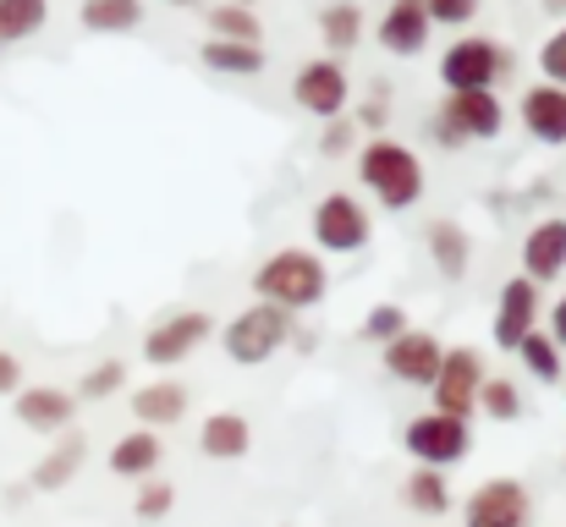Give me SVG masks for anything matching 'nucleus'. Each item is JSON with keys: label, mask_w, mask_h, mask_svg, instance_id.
Segmentation results:
<instances>
[{"label": "nucleus", "mask_w": 566, "mask_h": 527, "mask_svg": "<svg viewBox=\"0 0 566 527\" xmlns=\"http://www.w3.org/2000/svg\"><path fill=\"white\" fill-rule=\"evenodd\" d=\"M171 506H177V489L171 484H155V478L138 484V500H133L138 523H160V517H171Z\"/></svg>", "instance_id": "obj_32"}, {"label": "nucleus", "mask_w": 566, "mask_h": 527, "mask_svg": "<svg viewBox=\"0 0 566 527\" xmlns=\"http://www.w3.org/2000/svg\"><path fill=\"white\" fill-rule=\"evenodd\" d=\"M77 17L88 33H133L144 28V0H83Z\"/></svg>", "instance_id": "obj_27"}, {"label": "nucleus", "mask_w": 566, "mask_h": 527, "mask_svg": "<svg viewBox=\"0 0 566 527\" xmlns=\"http://www.w3.org/2000/svg\"><path fill=\"white\" fill-rule=\"evenodd\" d=\"M160 462H166V440L155 434V429H133V434H122L116 445H111V473L116 478H155L160 473Z\"/></svg>", "instance_id": "obj_22"}, {"label": "nucleus", "mask_w": 566, "mask_h": 527, "mask_svg": "<svg viewBox=\"0 0 566 527\" xmlns=\"http://www.w3.org/2000/svg\"><path fill=\"white\" fill-rule=\"evenodd\" d=\"M358 181H364V192L375 198L379 209H396V214L412 209L423 198V187H429L418 149H407L401 138H385V133H375L358 149Z\"/></svg>", "instance_id": "obj_2"}, {"label": "nucleus", "mask_w": 566, "mask_h": 527, "mask_svg": "<svg viewBox=\"0 0 566 527\" xmlns=\"http://www.w3.org/2000/svg\"><path fill=\"white\" fill-rule=\"evenodd\" d=\"M545 11H551V17H562V11H566V0H545Z\"/></svg>", "instance_id": "obj_40"}, {"label": "nucleus", "mask_w": 566, "mask_h": 527, "mask_svg": "<svg viewBox=\"0 0 566 527\" xmlns=\"http://www.w3.org/2000/svg\"><path fill=\"white\" fill-rule=\"evenodd\" d=\"M401 500L418 512V517H446L451 512V484L440 467H412L407 484H401Z\"/></svg>", "instance_id": "obj_26"}, {"label": "nucleus", "mask_w": 566, "mask_h": 527, "mask_svg": "<svg viewBox=\"0 0 566 527\" xmlns=\"http://www.w3.org/2000/svg\"><path fill=\"white\" fill-rule=\"evenodd\" d=\"M512 72H517L512 50L501 39H490V33H457L440 50V83L446 88H495Z\"/></svg>", "instance_id": "obj_4"}, {"label": "nucleus", "mask_w": 566, "mask_h": 527, "mask_svg": "<svg viewBox=\"0 0 566 527\" xmlns=\"http://www.w3.org/2000/svg\"><path fill=\"white\" fill-rule=\"evenodd\" d=\"M407 330V308L401 303H379V308H369V319H364V336L375 341V347H385L390 336H401Z\"/></svg>", "instance_id": "obj_33"}, {"label": "nucleus", "mask_w": 566, "mask_h": 527, "mask_svg": "<svg viewBox=\"0 0 566 527\" xmlns=\"http://www.w3.org/2000/svg\"><path fill=\"white\" fill-rule=\"evenodd\" d=\"M83 462H88V440L66 429V434H55V445L33 462V478H28V484L44 489V495H55V489H66V484L83 473Z\"/></svg>", "instance_id": "obj_19"}, {"label": "nucleus", "mask_w": 566, "mask_h": 527, "mask_svg": "<svg viewBox=\"0 0 566 527\" xmlns=\"http://www.w3.org/2000/svg\"><path fill=\"white\" fill-rule=\"evenodd\" d=\"M133 418H138V429H177L182 418H188V384L182 379H149V384H138L133 396Z\"/></svg>", "instance_id": "obj_18"}, {"label": "nucleus", "mask_w": 566, "mask_h": 527, "mask_svg": "<svg viewBox=\"0 0 566 527\" xmlns=\"http://www.w3.org/2000/svg\"><path fill=\"white\" fill-rule=\"evenodd\" d=\"M292 325H297V319H292L286 308L253 303V308H242V314L220 330V347H226V357H231L237 368H259V362H270L275 351L286 347Z\"/></svg>", "instance_id": "obj_6"}, {"label": "nucleus", "mask_w": 566, "mask_h": 527, "mask_svg": "<svg viewBox=\"0 0 566 527\" xmlns=\"http://www.w3.org/2000/svg\"><path fill=\"white\" fill-rule=\"evenodd\" d=\"M517 357H523V368H528L539 384H556V379H562V347H556L545 330H528V336L517 341Z\"/></svg>", "instance_id": "obj_29"}, {"label": "nucleus", "mask_w": 566, "mask_h": 527, "mask_svg": "<svg viewBox=\"0 0 566 527\" xmlns=\"http://www.w3.org/2000/svg\"><path fill=\"white\" fill-rule=\"evenodd\" d=\"M379 122H390V99H385V94H375V99H369V105H364V127H369V133H375Z\"/></svg>", "instance_id": "obj_38"}, {"label": "nucleus", "mask_w": 566, "mask_h": 527, "mask_svg": "<svg viewBox=\"0 0 566 527\" xmlns=\"http://www.w3.org/2000/svg\"><path fill=\"white\" fill-rule=\"evenodd\" d=\"M473 412H484V418H495V423H517L523 418V396H517V384L512 379H484L479 384V407Z\"/></svg>", "instance_id": "obj_31"}, {"label": "nucleus", "mask_w": 566, "mask_h": 527, "mask_svg": "<svg viewBox=\"0 0 566 527\" xmlns=\"http://www.w3.org/2000/svg\"><path fill=\"white\" fill-rule=\"evenodd\" d=\"M440 357H446V341H440L434 330H412V325L379 347L385 373L401 379V384H418V390H429V379L440 373Z\"/></svg>", "instance_id": "obj_12"}, {"label": "nucleus", "mask_w": 566, "mask_h": 527, "mask_svg": "<svg viewBox=\"0 0 566 527\" xmlns=\"http://www.w3.org/2000/svg\"><path fill=\"white\" fill-rule=\"evenodd\" d=\"M506 127V105L495 88H446L434 110V144L440 149H468V144H495Z\"/></svg>", "instance_id": "obj_3"}, {"label": "nucleus", "mask_w": 566, "mask_h": 527, "mask_svg": "<svg viewBox=\"0 0 566 527\" xmlns=\"http://www.w3.org/2000/svg\"><path fill=\"white\" fill-rule=\"evenodd\" d=\"M539 72H545V83L566 88V22L539 44Z\"/></svg>", "instance_id": "obj_35"}, {"label": "nucleus", "mask_w": 566, "mask_h": 527, "mask_svg": "<svg viewBox=\"0 0 566 527\" xmlns=\"http://www.w3.org/2000/svg\"><path fill=\"white\" fill-rule=\"evenodd\" d=\"M319 44H325V55H353L358 44H364V6L358 0H331L325 11H319Z\"/></svg>", "instance_id": "obj_23"}, {"label": "nucleus", "mask_w": 566, "mask_h": 527, "mask_svg": "<svg viewBox=\"0 0 566 527\" xmlns=\"http://www.w3.org/2000/svg\"><path fill=\"white\" fill-rule=\"evenodd\" d=\"M198 451L209 462H242L253 451V423L242 412H209L198 429Z\"/></svg>", "instance_id": "obj_20"}, {"label": "nucleus", "mask_w": 566, "mask_h": 527, "mask_svg": "<svg viewBox=\"0 0 566 527\" xmlns=\"http://www.w3.org/2000/svg\"><path fill=\"white\" fill-rule=\"evenodd\" d=\"M308 231H314V253H336V259H353L375 242V220L364 209L358 192H325L308 214Z\"/></svg>", "instance_id": "obj_5"}, {"label": "nucleus", "mask_w": 566, "mask_h": 527, "mask_svg": "<svg viewBox=\"0 0 566 527\" xmlns=\"http://www.w3.org/2000/svg\"><path fill=\"white\" fill-rule=\"evenodd\" d=\"M539 314H545L539 286H534L528 275H512V281L501 286V297H495V325H490L495 347L517 351V341H523L528 330H539Z\"/></svg>", "instance_id": "obj_13"}, {"label": "nucleus", "mask_w": 566, "mask_h": 527, "mask_svg": "<svg viewBox=\"0 0 566 527\" xmlns=\"http://www.w3.org/2000/svg\"><path fill=\"white\" fill-rule=\"evenodd\" d=\"M479 6L484 0H423V11H429L434 28H468L479 17Z\"/></svg>", "instance_id": "obj_34"}, {"label": "nucleus", "mask_w": 566, "mask_h": 527, "mask_svg": "<svg viewBox=\"0 0 566 527\" xmlns=\"http://www.w3.org/2000/svg\"><path fill=\"white\" fill-rule=\"evenodd\" d=\"M423 242H429V264L440 270V281H462V275H468V264H473V236L462 231V220H429Z\"/></svg>", "instance_id": "obj_21"}, {"label": "nucleus", "mask_w": 566, "mask_h": 527, "mask_svg": "<svg viewBox=\"0 0 566 527\" xmlns=\"http://www.w3.org/2000/svg\"><path fill=\"white\" fill-rule=\"evenodd\" d=\"M11 412H17V423L33 429V434H66L72 418H77V396L61 390V384H22V390L11 396Z\"/></svg>", "instance_id": "obj_14"}, {"label": "nucleus", "mask_w": 566, "mask_h": 527, "mask_svg": "<svg viewBox=\"0 0 566 527\" xmlns=\"http://www.w3.org/2000/svg\"><path fill=\"white\" fill-rule=\"evenodd\" d=\"M517 116H523V133H528L534 144H551V149L566 144V88H556V83L539 77L534 88H523Z\"/></svg>", "instance_id": "obj_15"}, {"label": "nucleus", "mask_w": 566, "mask_h": 527, "mask_svg": "<svg viewBox=\"0 0 566 527\" xmlns=\"http://www.w3.org/2000/svg\"><path fill=\"white\" fill-rule=\"evenodd\" d=\"M545 336H551L556 347H566V292H562V303L551 308V330H545Z\"/></svg>", "instance_id": "obj_39"}, {"label": "nucleus", "mask_w": 566, "mask_h": 527, "mask_svg": "<svg viewBox=\"0 0 566 527\" xmlns=\"http://www.w3.org/2000/svg\"><path fill=\"white\" fill-rule=\"evenodd\" d=\"M127 390V362L122 357H105V362H94L83 379H77V401H111V396H122Z\"/></svg>", "instance_id": "obj_30"}, {"label": "nucleus", "mask_w": 566, "mask_h": 527, "mask_svg": "<svg viewBox=\"0 0 566 527\" xmlns=\"http://www.w3.org/2000/svg\"><path fill=\"white\" fill-rule=\"evenodd\" d=\"M319 149H325V155H342V149H353V127H347V122H331Z\"/></svg>", "instance_id": "obj_37"}, {"label": "nucleus", "mask_w": 566, "mask_h": 527, "mask_svg": "<svg viewBox=\"0 0 566 527\" xmlns=\"http://www.w3.org/2000/svg\"><path fill=\"white\" fill-rule=\"evenodd\" d=\"M562 270H566V220L551 214V220H539L523 236V270L517 275H528L534 286H551V281H562Z\"/></svg>", "instance_id": "obj_16"}, {"label": "nucleus", "mask_w": 566, "mask_h": 527, "mask_svg": "<svg viewBox=\"0 0 566 527\" xmlns=\"http://www.w3.org/2000/svg\"><path fill=\"white\" fill-rule=\"evenodd\" d=\"M209 39H237V44H264V22H259V11L253 6H242V0H220V6H209Z\"/></svg>", "instance_id": "obj_25"}, {"label": "nucleus", "mask_w": 566, "mask_h": 527, "mask_svg": "<svg viewBox=\"0 0 566 527\" xmlns=\"http://www.w3.org/2000/svg\"><path fill=\"white\" fill-rule=\"evenodd\" d=\"M429 11H423V0H390L385 6V17H379V44H385V55H423L429 50Z\"/></svg>", "instance_id": "obj_17"}, {"label": "nucleus", "mask_w": 566, "mask_h": 527, "mask_svg": "<svg viewBox=\"0 0 566 527\" xmlns=\"http://www.w3.org/2000/svg\"><path fill=\"white\" fill-rule=\"evenodd\" d=\"M534 523V495L523 478H490L468 495L462 527H528Z\"/></svg>", "instance_id": "obj_11"}, {"label": "nucleus", "mask_w": 566, "mask_h": 527, "mask_svg": "<svg viewBox=\"0 0 566 527\" xmlns=\"http://www.w3.org/2000/svg\"><path fill=\"white\" fill-rule=\"evenodd\" d=\"M209 336H214V319H209L203 308H166V314L144 330V362L177 368V362H188Z\"/></svg>", "instance_id": "obj_9"}, {"label": "nucleus", "mask_w": 566, "mask_h": 527, "mask_svg": "<svg viewBox=\"0 0 566 527\" xmlns=\"http://www.w3.org/2000/svg\"><path fill=\"white\" fill-rule=\"evenodd\" d=\"M401 445H407V456L418 462V467H457L468 451H473V418H451V412H418V418H407V429H401Z\"/></svg>", "instance_id": "obj_7"}, {"label": "nucleus", "mask_w": 566, "mask_h": 527, "mask_svg": "<svg viewBox=\"0 0 566 527\" xmlns=\"http://www.w3.org/2000/svg\"><path fill=\"white\" fill-rule=\"evenodd\" d=\"M325 292H331V264H325V253L297 247V242H292V247H275V253L253 270V297L286 308L292 319L308 314V308H319Z\"/></svg>", "instance_id": "obj_1"}, {"label": "nucleus", "mask_w": 566, "mask_h": 527, "mask_svg": "<svg viewBox=\"0 0 566 527\" xmlns=\"http://www.w3.org/2000/svg\"><path fill=\"white\" fill-rule=\"evenodd\" d=\"M22 390V357L0 347V396H17Z\"/></svg>", "instance_id": "obj_36"}, {"label": "nucleus", "mask_w": 566, "mask_h": 527, "mask_svg": "<svg viewBox=\"0 0 566 527\" xmlns=\"http://www.w3.org/2000/svg\"><path fill=\"white\" fill-rule=\"evenodd\" d=\"M166 6H198V0H166Z\"/></svg>", "instance_id": "obj_41"}, {"label": "nucleus", "mask_w": 566, "mask_h": 527, "mask_svg": "<svg viewBox=\"0 0 566 527\" xmlns=\"http://www.w3.org/2000/svg\"><path fill=\"white\" fill-rule=\"evenodd\" d=\"M198 61H203L209 72H220V77H259V72L270 66L264 44H237V39H209V44L198 50Z\"/></svg>", "instance_id": "obj_24"}, {"label": "nucleus", "mask_w": 566, "mask_h": 527, "mask_svg": "<svg viewBox=\"0 0 566 527\" xmlns=\"http://www.w3.org/2000/svg\"><path fill=\"white\" fill-rule=\"evenodd\" d=\"M484 379H490L484 351L479 347H446L440 373L429 379V407H434V412H451V418H473L479 384H484Z\"/></svg>", "instance_id": "obj_8"}, {"label": "nucleus", "mask_w": 566, "mask_h": 527, "mask_svg": "<svg viewBox=\"0 0 566 527\" xmlns=\"http://www.w3.org/2000/svg\"><path fill=\"white\" fill-rule=\"evenodd\" d=\"M44 22H50V0H0V50L44 33Z\"/></svg>", "instance_id": "obj_28"}, {"label": "nucleus", "mask_w": 566, "mask_h": 527, "mask_svg": "<svg viewBox=\"0 0 566 527\" xmlns=\"http://www.w3.org/2000/svg\"><path fill=\"white\" fill-rule=\"evenodd\" d=\"M292 105L308 110V116H319V122L347 116V105H353V77H347V66H342L336 55H319V61L297 66V77H292Z\"/></svg>", "instance_id": "obj_10"}]
</instances>
